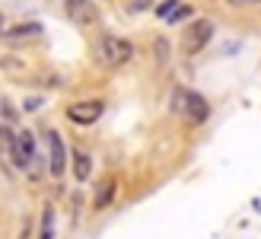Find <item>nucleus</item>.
I'll return each instance as SVG.
<instances>
[{"instance_id":"1","label":"nucleus","mask_w":261,"mask_h":239,"mask_svg":"<svg viewBox=\"0 0 261 239\" xmlns=\"http://www.w3.org/2000/svg\"><path fill=\"white\" fill-rule=\"evenodd\" d=\"M169 109H172L178 118H185L188 125H204L211 118V105L201 92H194L188 86H175L172 89V99H169Z\"/></svg>"},{"instance_id":"2","label":"nucleus","mask_w":261,"mask_h":239,"mask_svg":"<svg viewBox=\"0 0 261 239\" xmlns=\"http://www.w3.org/2000/svg\"><path fill=\"white\" fill-rule=\"evenodd\" d=\"M96 58L102 67H124V64L134 58V45L127 42V38H118V35H102L99 38V48H96Z\"/></svg>"},{"instance_id":"3","label":"nucleus","mask_w":261,"mask_h":239,"mask_svg":"<svg viewBox=\"0 0 261 239\" xmlns=\"http://www.w3.org/2000/svg\"><path fill=\"white\" fill-rule=\"evenodd\" d=\"M214 38V22L211 19H194L185 32H181V51L185 55H198L207 48V42Z\"/></svg>"},{"instance_id":"4","label":"nucleus","mask_w":261,"mask_h":239,"mask_svg":"<svg viewBox=\"0 0 261 239\" xmlns=\"http://www.w3.org/2000/svg\"><path fill=\"white\" fill-rule=\"evenodd\" d=\"M102 115H106V102H102V99H80V102L67 105V122L80 125V128L96 125Z\"/></svg>"},{"instance_id":"5","label":"nucleus","mask_w":261,"mask_h":239,"mask_svg":"<svg viewBox=\"0 0 261 239\" xmlns=\"http://www.w3.org/2000/svg\"><path fill=\"white\" fill-rule=\"evenodd\" d=\"M10 159H13V166H16V169H29L32 166V159H35V134H32L29 128H22L19 134L13 137Z\"/></svg>"},{"instance_id":"6","label":"nucleus","mask_w":261,"mask_h":239,"mask_svg":"<svg viewBox=\"0 0 261 239\" xmlns=\"http://www.w3.org/2000/svg\"><path fill=\"white\" fill-rule=\"evenodd\" d=\"M48 172L55 179H61L67 172V147H64V137L55 128L48 131Z\"/></svg>"},{"instance_id":"7","label":"nucleus","mask_w":261,"mask_h":239,"mask_svg":"<svg viewBox=\"0 0 261 239\" xmlns=\"http://www.w3.org/2000/svg\"><path fill=\"white\" fill-rule=\"evenodd\" d=\"M156 16H160L166 26H175V22H185L188 16H194V10H191V4H185V0H166V4H160Z\"/></svg>"},{"instance_id":"8","label":"nucleus","mask_w":261,"mask_h":239,"mask_svg":"<svg viewBox=\"0 0 261 239\" xmlns=\"http://www.w3.org/2000/svg\"><path fill=\"white\" fill-rule=\"evenodd\" d=\"M115 195H118V179H115V176H102L99 188H96V195H93V207H96V210H106V207L115 201Z\"/></svg>"},{"instance_id":"9","label":"nucleus","mask_w":261,"mask_h":239,"mask_svg":"<svg viewBox=\"0 0 261 239\" xmlns=\"http://www.w3.org/2000/svg\"><path fill=\"white\" fill-rule=\"evenodd\" d=\"M67 13H70L73 22L89 26L96 19V4H93V0H67Z\"/></svg>"},{"instance_id":"10","label":"nucleus","mask_w":261,"mask_h":239,"mask_svg":"<svg viewBox=\"0 0 261 239\" xmlns=\"http://www.w3.org/2000/svg\"><path fill=\"white\" fill-rule=\"evenodd\" d=\"M10 45H19V42H29V38H42V26L38 22H22V26H13V29L4 32Z\"/></svg>"},{"instance_id":"11","label":"nucleus","mask_w":261,"mask_h":239,"mask_svg":"<svg viewBox=\"0 0 261 239\" xmlns=\"http://www.w3.org/2000/svg\"><path fill=\"white\" fill-rule=\"evenodd\" d=\"M89 172H93V156L83 153V150H73V176H76V182H86Z\"/></svg>"},{"instance_id":"12","label":"nucleus","mask_w":261,"mask_h":239,"mask_svg":"<svg viewBox=\"0 0 261 239\" xmlns=\"http://www.w3.org/2000/svg\"><path fill=\"white\" fill-rule=\"evenodd\" d=\"M38 239H55V207L51 204H45L42 210V236Z\"/></svg>"},{"instance_id":"13","label":"nucleus","mask_w":261,"mask_h":239,"mask_svg":"<svg viewBox=\"0 0 261 239\" xmlns=\"http://www.w3.org/2000/svg\"><path fill=\"white\" fill-rule=\"evenodd\" d=\"M13 128L10 125H0V153H10V144H13Z\"/></svg>"},{"instance_id":"14","label":"nucleus","mask_w":261,"mask_h":239,"mask_svg":"<svg viewBox=\"0 0 261 239\" xmlns=\"http://www.w3.org/2000/svg\"><path fill=\"white\" fill-rule=\"evenodd\" d=\"M229 4H236V7H242V4H261V0H229Z\"/></svg>"},{"instance_id":"15","label":"nucleus","mask_w":261,"mask_h":239,"mask_svg":"<svg viewBox=\"0 0 261 239\" xmlns=\"http://www.w3.org/2000/svg\"><path fill=\"white\" fill-rule=\"evenodd\" d=\"M0 35H4V16H0Z\"/></svg>"},{"instance_id":"16","label":"nucleus","mask_w":261,"mask_h":239,"mask_svg":"<svg viewBox=\"0 0 261 239\" xmlns=\"http://www.w3.org/2000/svg\"><path fill=\"white\" fill-rule=\"evenodd\" d=\"M134 4H140V7H143V4H150V0H134Z\"/></svg>"}]
</instances>
